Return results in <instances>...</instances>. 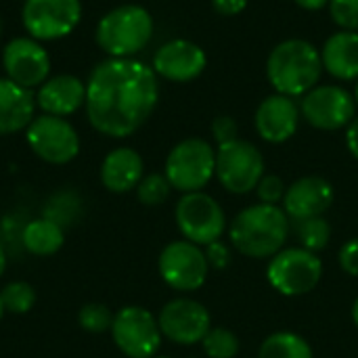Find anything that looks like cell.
I'll use <instances>...</instances> for the list:
<instances>
[{"mask_svg":"<svg viewBox=\"0 0 358 358\" xmlns=\"http://www.w3.org/2000/svg\"><path fill=\"white\" fill-rule=\"evenodd\" d=\"M294 2L304 10H321V8L329 6V0H294Z\"/></svg>","mask_w":358,"mask_h":358,"instance_id":"8d00e7d4","label":"cell"},{"mask_svg":"<svg viewBox=\"0 0 358 358\" xmlns=\"http://www.w3.org/2000/svg\"><path fill=\"white\" fill-rule=\"evenodd\" d=\"M157 273L170 289L180 294H191L206 285L210 275V264L203 248L187 239H176L170 241L159 252Z\"/></svg>","mask_w":358,"mask_h":358,"instance_id":"30bf717a","label":"cell"},{"mask_svg":"<svg viewBox=\"0 0 358 358\" xmlns=\"http://www.w3.org/2000/svg\"><path fill=\"white\" fill-rule=\"evenodd\" d=\"M321 50L302 38H289L279 42L266 59V78L277 94L304 96L313 90L323 76Z\"/></svg>","mask_w":358,"mask_h":358,"instance_id":"3957f363","label":"cell"},{"mask_svg":"<svg viewBox=\"0 0 358 358\" xmlns=\"http://www.w3.org/2000/svg\"><path fill=\"white\" fill-rule=\"evenodd\" d=\"M162 336L176 346H197L212 329L210 310L193 298H174L157 315Z\"/></svg>","mask_w":358,"mask_h":358,"instance_id":"5bb4252c","label":"cell"},{"mask_svg":"<svg viewBox=\"0 0 358 358\" xmlns=\"http://www.w3.org/2000/svg\"><path fill=\"white\" fill-rule=\"evenodd\" d=\"M334 199H336L334 185L319 174H308L294 180L287 187L281 208L287 214V218L296 222V220L325 216L334 206Z\"/></svg>","mask_w":358,"mask_h":358,"instance_id":"e0dca14e","label":"cell"},{"mask_svg":"<svg viewBox=\"0 0 358 358\" xmlns=\"http://www.w3.org/2000/svg\"><path fill=\"white\" fill-rule=\"evenodd\" d=\"M4 313L27 315L36 304V289L27 281H10L0 289Z\"/></svg>","mask_w":358,"mask_h":358,"instance_id":"4316f807","label":"cell"},{"mask_svg":"<svg viewBox=\"0 0 358 358\" xmlns=\"http://www.w3.org/2000/svg\"><path fill=\"white\" fill-rule=\"evenodd\" d=\"M203 355L208 358H237L241 342L235 331L227 327H212L201 342Z\"/></svg>","mask_w":358,"mask_h":358,"instance_id":"484cf974","label":"cell"},{"mask_svg":"<svg viewBox=\"0 0 358 358\" xmlns=\"http://www.w3.org/2000/svg\"><path fill=\"white\" fill-rule=\"evenodd\" d=\"M21 241H23V248L34 254V256H52L57 254L63 243H65V233L61 229V224L52 218H36V220H29L21 233Z\"/></svg>","mask_w":358,"mask_h":358,"instance_id":"603a6c76","label":"cell"},{"mask_svg":"<svg viewBox=\"0 0 358 358\" xmlns=\"http://www.w3.org/2000/svg\"><path fill=\"white\" fill-rule=\"evenodd\" d=\"M4 271H6V252H4V248L0 243V277L4 275Z\"/></svg>","mask_w":358,"mask_h":358,"instance_id":"74e56055","label":"cell"},{"mask_svg":"<svg viewBox=\"0 0 358 358\" xmlns=\"http://www.w3.org/2000/svg\"><path fill=\"white\" fill-rule=\"evenodd\" d=\"M111 340L126 358L157 357L164 336L157 317L145 306H124L115 313Z\"/></svg>","mask_w":358,"mask_h":358,"instance_id":"9c48e42d","label":"cell"},{"mask_svg":"<svg viewBox=\"0 0 358 358\" xmlns=\"http://www.w3.org/2000/svg\"><path fill=\"white\" fill-rule=\"evenodd\" d=\"M264 174V157L254 143L237 138L227 145H218L216 180L231 195H248L256 191Z\"/></svg>","mask_w":358,"mask_h":358,"instance_id":"ba28073f","label":"cell"},{"mask_svg":"<svg viewBox=\"0 0 358 358\" xmlns=\"http://www.w3.org/2000/svg\"><path fill=\"white\" fill-rule=\"evenodd\" d=\"M36 111V94L8 78H0V136L25 132Z\"/></svg>","mask_w":358,"mask_h":358,"instance_id":"44dd1931","label":"cell"},{"mask_svg":"<svg viewBox=\"0 0 358 358\" xmlns=\"http://www.w3.org/2000/svg\"><path fill=\"white\" fill-rule=\"evenodd\" d=\"M151 67L157 73V78L185 84L197 80L206 71L208 55L199 44L185 38H176L162 44L155 50Z\"/></svg>","mask_w":358,"mask_h":358,"instance_id":"2e32d148","label":"cell"},{"mask_svg":"<svg viewBox=\"0 0 358 358\" xmlns=\"http://www.w3.org/2000/svg\"><path fill=\"white\" fill-rule=\"evenodd\" d=\"M21 21L29 38L52 42L69 36L82 21L80 0H25Z\"/></svg>","mask_w":358,"mask_h":358,"instance_id":"4fadbf2b","label":"cell"},{"mask_svg":"<svg viewBox=\"0 0 358 358\" xmlns=\"http://www.w3.org/2000/svg\"><path fill=\"white\" fill-rule=\"evenodd\" d=\"M292 233V220L281 206L254 203L229 222V243L252 260H271L279 254Z\"/></svg>","mask_w":358,"mask_h":358,"instance_id":"7a4b0ae2","label":"cell"},{"mask_svg":"<svg viewBox=\"0 0 358 358\" xmlns=\"http://www.w3.org/2000/svg\"><path fill=\"white\" fill-rule=\"evenodd\" d=\"M25 141L38 159L52 166H65L80 153V136L67 117L36 115L25 128Z\"/></svg>","mask_w":358,"mask_h":358,"instance_id":"8fae6325","label":"cell"},{"mask_svg":"<svg viewBox=\"0 0 358 358\" xmlns=\"http://www.w3.org/2000/svg\"><path fill=\"white\" fill-rule=\"evenodd\" d=\"M357 99L338 84H317L300 99L302 117L317 130L336 132L357 117Z\"/></svg>","mask_w":358,"mask_h":358,"instance_id":"7c38bea8","label":"cell"},{"mask_svg":"<svg viewBox=\"0 0 358 358\" xmlns=\"http://www.w3.org/2000/svg\"><path fill=\"white\" fill-rule=\"evenodd\" d=\"M321 279L323 260L319 254H313L300 245L283 248L268 260L266 266L268 285L285 298H300L315 292Z\"/></svg>","mask_w":358,"mask_h":358,"instance_id":"8992f818","label":"cell"},{"mask_svg":"<svg viewBox=\"0 0 358 358\" xmlns=\"http://www.w3.org/2000/svg\"><path fill=\"white\" fill-rule=\"evenodd\" d=\"M258 358H315V352L300 334L275 331L260 344Z\"/></svg>","mask_w":358,"mask_h":358,"instance_id":"cb8c5ba5","label":"cell"},{"mask_svg":"<svg viewBox=\"0 0 358 358\" xmlns=\"http://www.w3.org/2000/svg\"><path fill=\"white\" fill-rule=\"evenodd\" d=\"M212 136L218 145H227L231 141H237L239 138L237 120L231 115H216L212 122Z\"/></svg>","mask_w":358,"mask_h":358,"instance_id":"d6a6232c","label":"cell"},{"mask_svg":"<svg viewBox=\"0 0 358 358\" xmlns=\"http://www.w3.org/2000/svg\"><path fill=\"white\" fill-rule=\"evenodd\" d=\"M164 174L180 195L203 191L216 178V149L206 138H185L170 149Z\"/></svg>","mask_w":358,"mask_h":358,"instance_id":"5b68a950","label":"cell"},{"mask_svg":"<svg viewBox=\"0 0 358 358\" xmlns=\"http://www.w3.org/2000/svg\"><path fill=\"white\" fill-rule=\"evenodd\" d=\"M250 0H212V6L222 17H235L241 10H245Z\"/></svg>","mask_w":358,"mask_h":358,"instance_id":"e575fe53","label":"cell"},{"mask_svg":"<svg viewBox=\"0 0 358 358\" xmlns=\"http://www.w3.org/2000/svg\"><path fill=\"white\" fill-rule=\"evenodd\" d=\"M346 147H348L350 155L358 162V115L346 128Z\"/></svg>","mask_w":358,"mask_h":358,"instance_id":"d590c367","label":"cell"},{"mask_svg":"<svg viewBox=\"0 0 358 358\" xmlns=\"http://www.w3.org/2000/svg\"><path fill=\"white\" fill-rule=\"evenodd\" d=\"M287 185L283 182L281 176L277 174H264L256 187V195H258V203H268V206H279L283 203Z\"/></svg>","mask_w":358,"mask_h":358,"instance_id":"f546056e","label":"cell"},{"mask_svg":"<svg viewBox=\"0 0 358 358\" xmlns=\"http://www.w3.org/2000/svg\"><path fill=\"white\" fill-rule=\"evenodd\" d=\"M206 252V258H208V264H210V271H224L231 266L233 262V245L231 243H224L222 239L220 241H214L210 245L203 248Z\"/></svg>","mask_w":358,"mask_h":358,"instance_id":"1f68e13d","label":"cell"},{"mask_svg":"<svg viewBox=\"0 0 358 358\" xmlns=\"http://www.w3.org/2000/svg\"><path fill=\"white\" fill-rule=\"evenodd\" d=\"M300 117V105L292 96L275 92L258 105L254 126L262 141L271 145H283L298 132Z\"/></svg>","mask_w":358,"mask_h":358,"instance_id":"ac0fdd59","label":"cell"},{"mask_svg":"<svg viewBox=\"0 0 358 358\" xmlns=\"http://www.w3.org/2000/svg\"><path fill=\"white\" fill-rule=\"evenodd\" d=\"M86 103V82H82L78 76L61 73L48 78L36 92V107L42 109V113L67 117L73 115L78 109H82Z\"/></svg>","mask_w":358,"mask_h":358,"instance_id":"d6986e66","label":"cell"},{"mask_svg":"<svg viewBox=\"0 0 358 358\" xmlns=\"http://www.w3.org/2000/svg\"><path fill=\"white\" fill-rule=\"evenodd\" d=\"M136 191V199L147 206V208H155V206H162L168 201L170 193L174 191L172 185L168 182L166 174L164 172H151V174H145L143 180L138 182V187L134 189Z\"/></svg>","mask_w":358,"mask_h":358,"instance_id":"83f0119b","label":"cell"},{"mask_svg":"<svg viewBox=\"0 0 358 358\" xmlns=\"http://www.w3.org/2000/svg\"><path fill=\"white\" fill-rule=\"evenodd\" d=\"M292 229L300 241V248L313 252V254H319L323 252L329 241H331V224L325 216H319V218H306V220H296L292 222Z\"/></svg>","mask_w":358,"mask_h":358,"instance_id":"d4e9b609","label":"cell"},{"mask_svg":"<svg viewBox=\"0 0 358 358\" xmlns=\"http://www.w3.org/2000/svg\"><path fill=\"white\" fill-rule=\"evenodd\" d=\"M153 358H170V357H159V355H157V357H153Z\"/></svg>","mask_w":358,"mask_h":358,"instance_id":"b9f144b4","label":"cell"},{"mask_svg":"<svg viewBox=\"0 0 358 358\" xmlns=\"http://www.w3.org/2000/svg\"><path fill=\"white\" fill-rule=\"evenodd\" d=\"M174 222L182 239L206 248L220 241L229 231V220L222 206L208 193H185L176 201Z\"/></svg>","mask_w":358,"mask_h":358,"instance_id":"52a82bcc","label":"cell"},{"mask_svg":"<svg viewBox=\"0 0 358 358\" xmlns=\"http://www.w3.org/2000/svg\"><path fill=\"white\" fill-rule=\"evenodd\" d=\"M153 17L141 4L111 8L96 25V42L113 59H134L153 38Z\"/></svg>","mask_w":358,"mask_h":358,"instance_id":"277c9868","label":"cell"},{"mask_svg":"<svg viewBox=\"0 0 358 358\" xmlns=\"http://www.w3.org/2000/svg\"><path fill=\"white\" fill-rule=\"evenodd\" d=\"M329 13L340 29L358 31V0H329Z\"/></svg>","mask_w":358,"mask_h":358,"instance_id":"4dcf8cb0","label":"cell"},{"mask_svg":"<svg viewBox=\"0 0 358 358\" xmlns=\"http://www.w3.org/2000/svg\"><path fill=\"white\" fill-rule=\"evenodd\" d=\"M2 317H4V306H2V298H0V321H2Z\"/></svg>","mask_w":358,"mask_h":358,"instance_id":"ab89813d","label":"cell"},{"mask_svg":"<svg viewBox=\"0 0 358 358\" xmlns=\"http://www.w3.org/2000/svg\"><path fill=\"white\" fill-rule=\"evenodd\" d=\"M350 317H352V323H355V327L358 329V298L352 302V308H350Z\"/></svg>","mask_w":358,"mask_h":358,"instance_id":"f35d334b","label":"cell"},{"mask_svg":"<svg viewBox=\"0 0 358 358\" xmlns=\"http://www.w3.org/2000/svg\"><path fill=\"white\" fill-rule=\"evenodd\" d=\"M2 67L6 78L23 88H40L50 73L48 50L29 36L13 38L2 50Z\"/></svg>","mask_w":358,"mask_h":358,"instance_id":"9a60e30c","label":"cell"},{"mask_svg":"<svg viewBox=\"0 0 358 358\" xmlns=\"http://www.w3.org/2000/svg\"><path fill=\"white\" fill-rule=\"evenodd\" d=\"M355 99H357V105H358V82H357V90H355Z\"/></svg>","mask_w":358,"mask_h":358,"instance_id":"60d3db41","label":"cell"},{"mask_svg":"<svg viewBox=\"0 0 358 358\" xmlns=\"http://www.w3.org/2000/svg\"><path fill=\"white\" fill-rule=\"evenodd\" d=\"M321 59L331 78L340 82L358 80V31L340 29L331 34L321 48Z\"/></svg>","mask_w":358,"mask_h":358,"instance_id":"7402d4cb","label":"cell"},{"mask_svg":"<svg viewBox=\"0 0 358 358\" xmlns=\"http://www.w3.org/2000/svg\"><path fill=\"white\" fill-rule=\"evenodd\" d=\"M101 182L109 193L124 195L138 187L145 176V162L132 147L111 149L101 164Z\"/></svg>","mask_w":358,"mask_h":358,"instance_id":"ffe728a7","label":"cell"},{"mask_svg":"<svg viewBox=\"0 0 358 358\" xmlns=\"http://www.w3.org/2000/svg\"><path fill=\"white\" fill-rule=\"evenodd\" d=\"M159 82L153 67L138 59H105L86 80V117L111 138L134 134L155 111Z\"/></svg>","mask_w":358,"mask_h":358,"instance_id":"6da1fadb","label":"cell"},{"mask_svg":"<svg viewBox=\"0 0 358 358\" xmlns=\"http://www.w3.org/2000/svg\"><path fill=\"white\" fill-rule=\"evenodd\" d=\"M338 262H340V268H342L348 277L358 279V237L348 239V241L340 248Z\"/></svg>","mask_w":358,"mask_h":358,"instance_id":"836d02e7","label":"cell"},{"mask_svg":"<svg viewBox=\"0 0 358 358\" xmlns=\"http://www.w3.org/2000/svg\"><path fill=\"white\" fill-rule=\"evenodd\" d=\"M0 34H2V21H0Z\"/></svg>","mask_w":358,"mask_h":358,"instance_id":"7bdbcfd3","label":"cell"},{"mask_svg":"<svg viewBox=\"0 0 358 358\" xmlns=\"http://www.w3.org/2000/svg\"><path fill=\"white\" fill-rule=\"evenodd\" d=\"M113 313L107 304L101 302H88L78 310V325L88 334H105L111 331L113 325Z\"/></svg>","mask_w":358,"mask_h":358,"instance_id":"f1b7e54d","label":"cell"},{"mask_svg":"<svg viewBox=\"0 0 358 358\" xmlns=\"http://www.w3.org/2000/svg\"><path fill=\"white\" fill-rule=\"evenodd\" d=\"M193 358H197V357H193Z\"/></svg>","mask_w":358,"mask_h":358,"instance_id":"ee69618b","label":"cell"}]
</instances>
